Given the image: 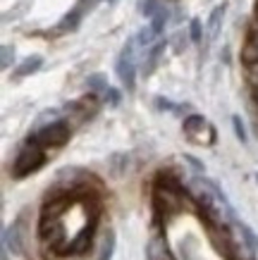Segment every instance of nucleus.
Wrapping results in <instances>:
<instances>
[{
    "instance_id": "obj_1",
    "label": "nucleus",
    "mask_w": 258,
    "mask_h": 260,
    "mask_svg": "<svg viewBox=\"0 0 258 260\" xmlns=\"http://www.w3.org/2000/svg\"><path fill=\"white\" fill-rule=\"evenodd\" d=\"M72 136V126L65 122V119H55V122H48L36 132V134L29 136V143L39 146V148H60L70 141Z\"/></svg>"
},
{
    "instance_id": "obj_2",
    "label": "nucleus",
    "mask_w": 258,
    "mask_h": 260,
    "mask_svg": "<svg viewBox=\"0 0 258 260\" xmlns=\"http://www.w3.org/2000/svg\"><path fill=\"white\" fill-rule=\"evenodd\" d=\"M136 46H139V43H136V36L127 41L125 48H122V53H120V57H118V64H115V72H118L120 81H122V86H125L129 93H134V88H136V60H134V48Z\"/></svg>"
},
{
    "instance_id": "obj_3",
    "label": "nucleus",
    "mask_w": 258,
    "mask_h": 260,
    "mask_svg": "<svg viewBox=\"0 0 258 260\" xmlns=\"http://www.w3.org/2000/svg\"><path fill=\"white\" fill-rule=\"evenodd\" d=\"M43 162H46V153H43V148L29 143L26 148H22L19 153H17L15 162H12V174H15L17 179L29 177V174H34L36 170H41Z\"/></svg>"
},
{
    "instance_id": "obj_4",
    "label": "nucleus",
    "mask_w": 258,
    "mask_h": 260,
    "mask_svg": "<svg viewBox=\"0 0 258 260\" xmlns=\"http://www.w3.org/2000/svg\"><path fill=\"white\" fill-rule=\"evenodd\" d=\"M96 110H98V98H96V93L84 95V98H79V101H72V103H67V105H65V112H70V115H77L79 119L91 117Z\"/></svg>"
},
{
    "instance_id": "obj_5",
    "label": "nucleus",
    "mask_w": 258,
    "mask_h": 260,
    "mask_svg": "<svg viewBox=\"0 0 258 260\" xmlns=\"http://www.w3.org/2000/svg\"><path fill=\"white\" fill-rule=\"evenodd\" d=\"M182 129H184V134H187L191 141L206 143L204 141V132H206V129H211V124H208V122H206V117H201V115H189V117L184 119Z\"/></svg>"
},
{
    "instance_id": "obj_6",
    "label": "nucleus",
    "mask_w": 258,
    "mask_h": 260,
    "mask_svg": "<svg viewBox=\"0 0 258 260\" xmlns=\"http://www.w3.org/2000/svg\"><path fill=\"white\" fill-rule=\"evenodd\" d=\"M41 67H43V57H41V55L24 57L22 62L15 67V72H12V79H24V77H32V74H36Z\"/></svg>"
},
{
    "instance_id": "obj_7",
    "label": "nucleus",
    "mask_w": 258,
    "mask_h": 260,
    "mask_svg": "<svg viewBox=\"0 0 258 260\" xmlns=\"http://www.w3.org/2000/svg\"><path fill=\"white\" fill-rule=\"evenodd\" d=\"M242 62L249 67V64L258 62V26H253L246 36V43L242 46Z\"/></svg>"
},
{
    "instance_id": "obj_8",
    "label": "nucleus",
    "mask_w": 258,
    "mask_h": 260,
    "mask_svg": "<svg viewBox=\"0 0 258 260\" xmlns=\"http://www.w3.org/2000/svg\"><path fill=\"white\" fill-rule=\"evenodd\" d=\"M19 224L22 220H17L12 227L3 232V248H8L12 253H22V237H19Z\"/></svg>"
},
{
    "instance_id": "obj_9",
    "label": "nucleus",
    "mask_w": 258,
    "mask_h": 260,
    "mask_svg": "<svg viewBox=\"0 0 258 260\" xmlns=\"http://www.w3.org/2000/svg\"><path fill=\"white\" fill-rule=\"evenodd\" d=\"M165 46H167V39H158L156 46L149 48V57H146V62H144V74H151V72L158 67V62H160V55H163Z\"/></svg>"
},
{
    "instance_id": "obj_10",
    "label": "nucleus",
    "mask_w": 258,
    "mask_h": 260,
    "mask_svg": "<svg viewBox=\"0 0 258 260\" xmlns=\"http://www.w3.org/2000/svg\"><path fill=\"white\" fill-rule=\"evenodd\" d=\"M146 255H149V260H170V253H167V246H165L163 237H153L149 241V246H146Z\"/></svg>"
},
{
    "instance_id": "obj_11",
    "label": "nucleus",
    "mask_w": 258,
    "mask_h": 260,
    "mask_svg": "<svg viewBox=\"0 0 258 260\" xmlns=\"http://www.w3.org/2000/svg\"><path fill=\"white\" fill-rule=\"evenodd\" d=\"M235 227H237V232H239L242 241L246 244V248H249V253H251V255H256V251H258V237L253 234V229H251L249 224L239 222V220L235 222Z\"/></svg>"
},
{
    "instance_id": "obj_12",
    "label": "nucleus",
    "mask_w": 258,
    "mask_h": 260,
    "mask_svg": "<svg viewBox=\"0 0 258 260\" xmlns=\"http://www.w3.org/2000/svg\"><path fill=\"white\" fill-rule=\"evenodd\" d=\"M81 17H84V12H81L79 8L70 10V12L60 19V24H58V31H77L79 24H81Z\"/></svg>"
},
{
    "instance_id": "obj_13",
    "label": "nucleus",
    "mask_w": 258,
    "mask_h": 260,
    "mask_svg": "<svg viewBox=\"0 0 258 260\" xmlns=\"http://www.w3.org/2000/svg\"><path fill=\"white\" fill-rule=\"evenodd\" d=\"M225 12H227V5H218V8L211 12V17H208V41H213L215 36H218L220 24H222V17H225Z\"/></svg>"
},
{
    "instance_id": "obj_14",
    "label": "nucleus",
    "mask_w": 258,
    "mask_h": 260,
    "mask_svg": "<svg viewBox=\"0 0 258 260\" xmlns=\"http://www.w3.org/2000/svg\"><path fill=\"white\" fill-rule=\"evenodd\" d=\"M86 86H89V91H94V93H108V77L105 74H101V72H96V74H91L89 79H86Z\"/></svg>"
},
{
    "instance_id": "obj_15",
    "label": "nucleus",
    "mask_w": 258,
    "mask_h": 260,
    "mask_svg": "<svg viewBox=\"0 0 258 260\" xmlns=\"http://www.w3.org/2000/svg\"><path fill=\"white\" fill-rule=\"evenodd\" d=\"M156 36L158 34L151 29V24L149 26H141L139 34H136V43H139L141 48H151V46H156Z\"/></svg>"
},
{
    "instance_id": "obj_16",
    "label": "nucleus",
    "mask_w": 258,
    "mask_h": 260,
    "mask_svg": "<svg viewBox=\"0 0 258 260\" xmlns=\"http://www.w3.org/2000/svg\"><path fill=\"white\" fill-rule=\"evenodd\" d=\"M115 232L110 229L108 234H105V241H103V248H101V255H98V260H112V253H115Z\"/></svg>"
},
{
    "instance_id": "obj_17",
    "label": "nucleus",
    "mask_w": 258,
    "mask_h": 260,
    "mask_svg": "<svg viewBox=\"0 0 258 260\" xmlns=\"http://www.w3.org/2000/svg\"><path fill=\"white\" fill-rule=\"evenodd\" d=\"M167 17H170V12H167V8H160L156 12V17H153V19H151V29H153V31L158 34V36H160V34L165 31V24H167Z\"/></svg>"
},
{
    "instance_id": "obj_18",
    "label": "nucleus",
    "mask_w": 258,
    "mask_h": 260,
    "mask_svg": "<svg viewBox=\"0 0 258 260\" xmlns=\"http://www.w3.org/2000/svg\"><path fill=\"white\" fill-rule=\"evenodd\" d=\"M12 62H15V46L5 43V46L0 48V67H3V70H8Z\"/></svg>"
},
{
    "instance_id": "obj_19",
    "label": "nucleus",
    "mask_w": 258,
    "mask_h": 260,
    "mask_svg": "<svg viewBox=\"0 0 258 260\" xmlns=\"http://www.w3.org/2000/svg\"><path fill=\"white\" fill-rule=\"evenodd\" d=\"M189 39L194 41V43H201V39H204V29H201V19L198 17H194L189 22Z\"/></svg>"
},
{
    "instance_id": "obj_20",
    "label": "nucleus",
    "mask_w": 258,
    "mask_h": 260,
    "mask_svg": "<svg viewBox=\"0 0 258 260\" xmlns=\"http://www.w3.org/2000/svg\"><path fill=\"white\" fill-rule=\"evenodd\" d=\"M163 8L158 0H144V5H141V12H144V17H149V19H153L156 17V12Z\"/></svg>"
},
{
    "instance_id": "obj_21",
    "label": "nucleus",
    "mask_w": 258,
    "mask_h": 260,
    "mask_svg": "<svg viewBox=\"0 0 258 260\" xmlns=\"http://www.w3.org/2000/svg\"><path fill=\"white\" fill-rule=\"evenodd\" d=\"M232 126H235V134H237V139L242 143H246V129H244V124H242V117L239 115H235L232 117Z\"/></svg>"
},
{
    "instance_id": "obj_22",
    "label": "nucleus",
    "mask_w": 258,
    "mask_h": 260,
    "mask_svg": "<svg viewBox=\"0 0 258 260\" xmlns=\"http://www.w3.org/2000/svg\"><path fill=\"white\" fill-rule=\"evenodd\" d=\"M246 77H249L251 88H253V91H258V62L246 67Z\"/></svg>"
},
{
    "instance_id": "obj_23",
    "label": "nucleus",
    "mask_w": 258,
    "mask_h": 260,
    "mask_svg": "<svg viewBox=\"0 0 258 260\" xmlns=\"http://www.w3.org/2000/svg\"><path fill=\"white\" fill-rule=\"evenodd\" d=\"M105 98H108L110 105H120V101H122V93H120L118 88L110 86V88H108V93H105Z\"/></svg>"
},
{
    "instance_id": "obj_24",
    "label": "nucleus",
    "mask_w": 258,
    "mask_h": 260,
    "mask_svg": "<svg viewBox=\"0 0 258 260\" xmlns=\"http://www.w3.org/2000/svg\"><path fill=\"white\" fill-rule=\"evenodd\" d=\"M122 160H125V155H112V160H110V162H112V174H115V177H122V167H120V162H122Z\"/></svg>"
},
{
    "instance_id": "obj_25",
    "label": "nucleus",
    "mask_w": 258,
    "mask_h": 260,
    "mask_svg": "<svg viewBox=\"0 0 258 260\" xmlns=\"http://www.w3.org/2000/svg\"><path fill=\"white\" fill-rule=\"evenodd\" d=\"M175 41H177V43H172V50H175V53H182V41H184V43H187V36H184V34H177V36H175Z\"/></svg>"
},
{
    "instance_id": "obj_26",
    "label": "nucleus",
    "mask_w": 258,
    "mask_h": 260,
    "mask_svg": "<svg viewBox=\"0 0 258 260\" xmlns=\"http://www.w3.org/2000/svg\"><path fill=\"white\" fill-rule=\"evenodd\" d=\"M184 160H187L189 165L194 167V170H198V172H204V165H201V162H198V160L194 158V155H184Z\"/></svg>"
},
{
    "instance_id": "obj_27",
    "label": "nucleus",
    "mask_w": 258,
    "mask_h": 260,
    "mask_svg": "<svg viewBox=\"0 0 258 260\" xmlns=\"http://www.w3.org/2000/svg\"><path fill=\"white\" fill-rule=\"evenodd\" d=\"M94 5H96V0H79L77 3V8L81 10V12H86L89 8H94Z\"/></svg>"
},
{
    "instance_id": "obj_28",
    "label": "nucleus",
    "mask_w": 258,
    "mask_h": 260,
    "mask_svg": "<svg viewBox=\"0 0 258 260\" xmlns=\"http://www.w3.org/2000/svg\"><path fill=\"white\" fill-rule=\"evenodd\" d=\"M158 108L160 110H175V105L170 101H165V98H158Z\"/></svg>"
},
{
    "instance_id": "obj_29",
    "label": "nucleus",
    "mask_w": 258,
    "mask_h": 260,
    "mask_svg": "<svg viewBox=\"0 0 258 260\" xmlns=\"http://www.w3.org/2000/svg\"><path fill=\"white\" fill-rule=\"evenodd\" d=\"M253 103H256V108H258V91H253Z\"/></svg>"
},
{
    "instance_id": "obj_30",
    "label": "nucleus",
    "mask_w": 258,
    "mask_h": 260,
    "mask_svg": "<svg viewBox=\"0 0 258 260\" xmlns=\"http://www.w3.org/2000/svg\"><path fill=\"white\" fill-rule=\"evenodd\" d=\"M256 26H258V3H256Z\"/></svg>"
},
{
    "instance_id": "obj_31",
    "label": "nucleus",
    "mask_w": 258,
    "mask_h": 260,
    "mask_svg": "<svg viewBox=\"0 0 258 260\" xmlns=\"http://www.w3.org/2000/svg\"><path fill=\"white\" fill-rule=\"evenodd\" d=\"M108 3H115V0H108Z\"/></svg>"
},
{
    "instance_id": "obj_32",
    "label": "nucleus",
    "mask_w": 258,
    "mask_h": 260,
    "mask_svg": "<svg viewBox=\"0 0 258 260\" xmlns=\"http://www.w3.org/2000/svg\"><path fill=\"white\" fill-rule=\"evenodd\" d=\"M256 181H258V174H256Z\"/></svg>"
}]
</instances>
